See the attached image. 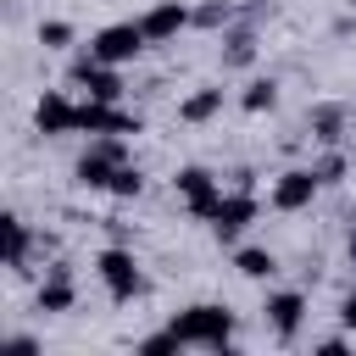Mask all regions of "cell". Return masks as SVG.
Segmentation results:
<instances>
[{
    "label": "cell",
    "instance_id": "5b68a950",
    "mask_svg": "<svg viewBox=\"0 0 356 356\" xmlns=\"http://www.w3.org/2000/svg\"><path fill=\"white\" fill-rule=\"evenodd\" d=\"M172 184L184 189V200H189V211H195V217H217V206H222V189H217V178H211L206 167H184Z\"/></svg>",
    "mask_w": 356,
    "mask_h": 356
},
{
    "label": "cell",
    "instance_id": "6da1fadb",
    "mask_svg": "<svg viewBox=\"0 0 356 356\" xmlns=\"http://www.w3.org/2000/svg\"><path fill=\"white\" fill-rule=\"evenodd\" d=\"M228 328H234V317H228L222 306H189L184 317H172V334H178L184 345H211V350H222Z\"/></svg>",
    "mask_w": 356,
    "mask_h": 356
},
{
    "label": "cell",
    "instance_id": "4fadbf2b",
    "mask_svg": "<svg viewBox=\"0 0 356 356\" xmlns=\"http://www.w3.org/2000/svg\"><path fill=\"white\" fill-rule=\"evenodd\" d=\"M217 111H222V89H200V95H189V100L178 106L184 122H206V117H217Z\"/></svg>",
    "mask_w": 356,
    "mask_h": 356
},
{
    "label": "cell",
    "instance_id": "2e32d148",
    "mask_svg": "<svg viewBox=\"0 0 356 356\" xmlns=\"http://www.w3.org/2000/svg\"><path fill=\"white\" fill-rule=\"evenodd\" d=\"M222 44H228V50H222V61H228V67H245V61L256 56V33H250V28H234Z\"/></svg>",
    "mask_w": 356,
    "mask_h": 356
},
{
    "label": "cell",
    "instance_id": "9c48e42d",
    "mask_svg": "<svg viewBox=\"0 0 356 356\" xmlns=\"http://www.w3.org/2000/svg\"><path fill=\"white\" fill-rule=\"evenodd\" d=\"M250 217H256V200H250V195H222V206H217L211 228H217V239H234Z\"/></svg>",
    "mask_w": 356,
    "mask_h": 356
},
{
    "label": "cell",
    "instance_id": "30bf717a",
    "mask_svg": "<svg viewBox=\"0 0 356 356\" xmlns=\"http://www.w3.org/2000/svg\"><path fill=\"white\" fill-rule=\"evenodd\" d=\"M189 22V11L178 6V0H167V6H156V11H145L139 17V28H145V39H172L178 28Z\"/></svg>",
    "mask_w": 356,
    "mask_h": 356
},
{
    "label": "cell",
    "instance_id": "ffe728a7",
    "mask_svg": "<svg viewBox=\"0 0 356 356\" xmlns=\"http://www.w3.org/2000/svg\"><path fill=\"white\" fill-rule=\"evenodd\" d=\"M139 184H145V178H139V167H128V161H122V167H117V178H111V195H139Z\"/></svg>",
    "mask_w": 356,
    "mask_h": 356
},
{
    "label": "cell",
    "instance_id": "52a82bcc",
    "mask_svg": "<svg viewBox=\"0 0 356 356\" xmlns=\"http://www.w3.org/2000/svg\"><path fill=\"white\" fill-rule=\"evenodd\" d=\"M100 278H106V289H111L117 300H134V295H139V267H134L128 250H106V256H100Z\"/></svg>",
    "mask_w": 356,
    "mask_h": 356
},
{
    "label": "cell",
    "instance_id": "7c38bea8",
    "mask_svg": "<svg viewBox=\"0 0 356 356\" xmlns=\"http://www.w3.org/2000/svg\"><path fill=\"white\" fill-rule=\"evenodd\" d=\"M306 128H312V139H323V145H334V139L345 134V106H317V111L306 117Z\"/></svg>",
    "mask_w": 356,
    "mask_h": 356
},
{
    "label": "cell",
    "instance_id": "7402d4cb",
    "mask_svg": "<svg viewBox=\"0 0 356 356\" xmlns=\"http://www.w3.org/2000/svg\"><path fill=\"white\" fill-rule=\"evenodd\" d=\"M178 345H184L178 334H150V339H145L139 350H145V356H161V350H178Z\"/></svg>",
    "mask_w": 356,
    "mask_h": 356
},
{
    "label": "cell",
    "instance_id": "5bb4252c",
    "mask_svg": "<svg viewBox=\"0 0 356 356\" xmlns=\"http://www.w3.org/2000/svg\"><path fill=\"white\" fill-rule=\"evenodd\" d=\"M234 267H239L245 278H273V273H278L273 250H256V245H250V250H239V256H234Z\"/></svg>",
    "mask_w": 356,
    "mask_h": 356
},
{
    "label": "cell",
    "instance_id": "277c9868",
    "mask_svg": "<svg viewBox=\"0 0 356 356\" xmlns=\"http://www.w3.org/2000/svg\"><path fill=\"white\" fill-rule=\"evenodd\" d=\"M72 83H78V89H89V100H117V95H122L117 67H111V61H100L95 50L72 61Z\"/></svg>",
    "mask_w": 356,
    "mask_h": 356
},
{
    "label": "cell",
    "instance_id": "ac0fdd59",
    "mask_svg": "<svg viewBox=\"0 0 356 356\" xmlns=\"http://www.w3.org/2000/svg\"><path fill=\"white\" fill-rule=\"evenodd\" d=\"M228 17H234V6H228V0H206L200 11H189V22H200V28H222Z\"/></svg>",
    "mask_w": 356,
    "mask_h": 356
},
{
    "label": "cell",
    "instance_id": "cb8c5ba5",
    "mask_svg": "<svg viewBox=\"0 0 356 356\" xmlns=\"http://www.w3.org/2000/svg\"><path fill=\"white\" fill-rule=\"evenodd\" d=\"M350 261H356V234H350Z\"/></svg>",
    "mask_w": 356,
    "mask_h": 356
},
{
    "label": "cell",
    "instance_id": "d6986e66",
    "mask_svg": "<svg viewBox=\"0 0 356 356\" xmlns=\"http://www.w3.org/2000/svg\"><path fill=\"white\" fill-rule=\"evenodd\" d=\"M39 44L44 50H61V44H72V28L67 22H39Z\"/></svg>",
    "mask_w": 356,
    "mask_h": 356
},
{
    "label": "cell",
    "instance_id": "44dd1931",
    "mask_svg": "<svg viewBox=\"0 0 356 356\" xmlns=\"http://www.w3.org/2000/svg\"><path fill=\"white\" fill-rule=\"evenodd\" d=\"M312 172H317L323 184H339V172H345V156H323V161H317Z\"/></svg>",
    "mask_w": 356,
    "mask_h": 356
},
{
    "label": "cell",
    "instance_id": "8992f818",
    "mask_svg": "<svg viewBox=\"0 0 356 356\" xmlns=\"http://www.w3.org/2000/svg\"><path fill=\"white\" fill-rule=\"evenodd\" d=\"M317 184H323V178H317L312 167H289V172L273 184V206H278V211H300V206H312Z\"/></svg>",
    "mask_w": 356,
    "mask_h": 356
},
{
    "label": "cell",
    "instance_id": "8fae6325",
    "mask_svg": "<svg viewBox=\"0 0 356 356\" xmlns=\"http://www.w3.org/2000/svg\"><path fill=\"white\" fill-rule=\"evenodd\" d=\"M300 312H306V300H300L295 289L267 300V317H273V328H278V334H295V328H300Z\"/></svg>",
    "mask_w": 356,
    "mask_h": 356
},
{
    "label": "cell",
    "instance_id": "e0dca14e",
    "mask_svg": "<svg viewBox=\"0 0 356 356\" xmlns=\"http://www.w3.org/2000/svg\"><path fill=\"white\" fill-rule=\"evenodd\" d=\"M273 106H278V83L273 78H256L245 89V111H273Z\"/></svg>",
    "mask_w": 356,
    "mask_h": 356
},
{
    "label": "cell",
    "instance_id": "ba28073f",
    "mask_svg": "<svg viewBox=\"0 0 356 356\" xmlns=\"http://www.w3.org/2000/svg\"><path fill=\"white\" fill-rule=\"evenodd\" d=\"M33 122H39L44 134H72V128H78V106H72L67 95H44L39 111H33Z\"/></svg>",
    "mask_w": 356,
    "mask_h": 356
},
{
    "label": "cell",
    "instance_id": "3957f363",
    "mask_svg": "<svg viewBox=\"0 0 356 356\" xmlns=\"http://www.w3.org/2000/svg\"><path fill=\"white\" fill-rule=\"evenodd\" d=\"M145 44H150V39H145V28H139V22H111V28H100V33H95V44H89V50H95L100 61L122 67V61H134Z\"/></svg>",
    "mask_w": 356,
    "mask_h": 356
},
{
    "label": "cell",
    "instance_id": "603a6c76",
    "mask_svg": "<svg viewBox=\"0 0 356 356\" xmlns=\"http://www.w3.org/2000/svg\"><path fill=\"white\" fill-rule=\"evenodd\" d=\"M339 317H345V323H350V328H356V295H350V300H345V306H339Z\"/></svg>",
    "mask_w": 356,
    "mask_h": 356
},
{
    "label": "cell",
    "instance_id": "7a4b0ae2",
    "mask_svg": "<svg viewBox=\"0 0 356 356\" xmlns=\"http://www.w3.org/2000/svg\"><path fill=\"white\" fill-rule=\"evenodd\" d=\"M122 156H128L122 134H100V139L89 145V156L78 161V184H89V189H111V178H117Z\"/></svg>",
    "mask_w": 356,
    "mask_h": 356
},
{
    "label": "cell",
    "instance_id": "9a60e30c",
    "mask_svg": "<svg viewBox=\"0 0 356 356\" xmlns=\"http://www.w3.org/2000/svg\"><path fill=\"white\" fill-rule=\"evenodd\" d=\"M72 306V284H67V273H50V284L39 289V312H67Z\"/></svg>",
    "mask_w": 356,
    "mask_h": 356
}]
</instances>
